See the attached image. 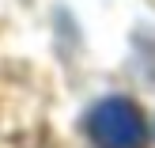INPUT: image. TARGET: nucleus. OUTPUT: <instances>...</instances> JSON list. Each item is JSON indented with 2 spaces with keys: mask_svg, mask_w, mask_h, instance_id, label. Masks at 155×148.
<instances>
[{
  "mask_svg": "<svg viewBox=\"0 0 155 148\" xmlns=\"http://www.w3.org/2000/svg\"><path fill=\"white\" fill-rule=\"evenodd\" d=\"M87 133L98 148H144L148 144V122L136 110V103L114 95L95 103L87 114Z\"/></svg>",
  "mask_w": 155,
  "mask_h": 148,
  "instance_id": "obj_1",
  "label": "nucleus"
}]
</instances>
